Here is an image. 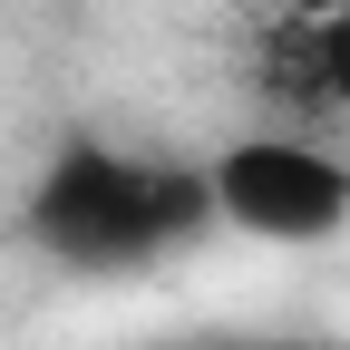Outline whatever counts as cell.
<instances>
[{
    "label": "cell",
    "instance_id": "3957f363",
    "mask_svg": "<svg viewBox=\"0 0 350 350\" xmlns=\"http://www.w3.org/2000/svg\"><path fill=\"white\" fill-rule=\"evenodd\" d=\"M243 98L273 126H350V0H301V10L262 20L243 49Z\"/></svg>",
    "mask_w": 350,
    "mask_h": 350
},
{
    "label": "cell",
    "instance_id": "6da1fadb",
    "mask_svg": "<svg viewBox=\"0 0 350 350\" xmlns=\"http://www.w3.org/2000/svg\"><path fill=\"white\" fill-rule=\"evenodd\" d=\"M20 234H29L39 262H59L78 282H137L156 262L195 253L204 234H224V214H214V165L137 156L117 137H59L49 165L29 175Z\"/></svg>",
    "mask_w": 350,
    "mask_h": 350
},
{
    "label": "cell",
    "instance_id": "7a4b0ae2",
    "mask_svg": "<svg viewBox=\"0 0 350 350\" xmlns=\"http://www.w3.org/2000/svg\"><path fill=\"white\" fill-rule=\"evenodd\" d=\"M214 165V214L243 243H331L350 234V156L312 126H243L204 156Z\"/></svg>",
    "mask_w": 350,
    "mask_h": 350
}]
</instances>
